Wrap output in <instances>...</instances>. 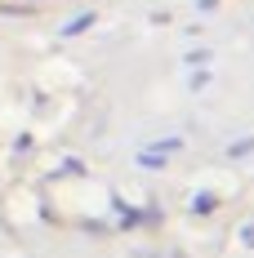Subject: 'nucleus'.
Here are the masks:
<instances>
[{
	"label": "nucleus",
	"instance_id": "1",
	"mask_svg": "<svg viewBox=\"0 0 254 258\" xmlns=\"http://www.w3.org/2000/svg\"><path fill=\"white\" fill-rule=\"evenodd\" d=\"M245 245H254V227H245Z\"/></svg>",
	"mask_w": 254,
	"mask_h": 258
}]
</instances>
